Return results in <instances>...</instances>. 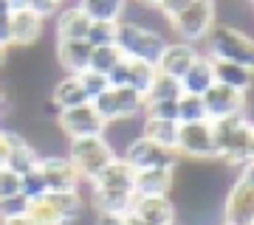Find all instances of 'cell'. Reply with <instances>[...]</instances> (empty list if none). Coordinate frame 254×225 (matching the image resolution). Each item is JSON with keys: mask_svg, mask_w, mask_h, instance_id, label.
<instances>
[{"mask_svg": "<svg viewBox=\"0 0 254 225\" xmlns=\"http://www.w3.org/2000/svg\"><path fill=\"white\" fill-rule=\"evenodd\" d=\"M153 79H155V68H153V65L130 59V76H127V88L136 90L138 96H147V90H150Z\"/></svg>", "mask_w": 254, "mask_h": 225, "instance_id": "cell-31", "label": "cell"}, {"mask_svg": "<svg viewBox=\"0 0 254 225\" xmlns=\"http://www.w3.org/2000/svg\"><path fill=\"white\" fill-rule=\"evenodd\" d=\"M198 48L190 43H170L167 48H164L161 59H158V65H155V71L158 73H167V76H175V79H181L184 73L192 68V62L198 59Z\"/></svg>", "mask_w": 254, "mask_h": 225, "instance_id": "cell-15", "label": "cell"}, {"mask_svg": "<svg viewBox=\"0 0 254 225\" xmlns=\"http://www.w3.org/2000/svg\"><path fill=\"white\" fill-rule=\"evenodd\" d=\"M93 20L79 6H65L57 14V40H85Z\"/></svg>", "mask_w": 254, "mask_h": 225, "instance_id": "cell-20", "label": "cell"}, {"mask_svg": "<svg viewBox=\"0 0 254 225\" xmlns=\"http://www.w3.org/2000/svg\"><path fill=\"white\" fill-rule=\"evenodd\" d=\"M65 158L71 161L82 183H93V178L116 158V149L110 146L105 135H88V138H73L68 141Z\"/></svg>", "mask_w": 254, "mask_h": 225, "instance_id": "cell-4", "label": "cell"}, {"mask_svg": "<svg viewBox=\"0 0 254 225\" xmlns=\"http://www.w3.org/2000/svg\"><path fill=\"white\" fill-rule=\"evenodd\" d=\"M190 6H192V0H158L155 11H158L164 20H175L184 9H190Z\"/></svg>", "mask_w": 254, "mask_h": 225, "instance_id": "cell-37", "label": "cell"}, {"mask_svg": "<svg viewBox=\"0 0 254 225\" xmlns=\"http://www.w3.org/2000/svg\"><path fill=\"white\" fill-rule=\"evenodd\" d=\"M133 200L136 194H125V191H108L91 186L88 191V206L93 208V214H108V217H127L133 211Z\"/></svg>", "mask_w": 254, "mask_h": 225, "instance_id": "cell-17", "label": "cell"}, {"mask_svg": "<svg viewBox=\"0 0 254 225\" xmlns=\"http://www.w3.org/2000/svg\"><path fill=\"white\" fill-rule=\"evenodd\" d=\"M11 110H14V96H11V90L6 82H0V118L11 116Z\"/></svg>", "mask_w": 254, "mask_h": 225, "instance_id": "cell-41", "label": "cell"}, {"mask_svg": "<svg viewBox=\"0 0 254 225\" xmlns=\"http://www.w3.org/2000/svg\"><path fill=\"white\" fill-rule=\"evenodd\" d=\"M178 43L198 45L218 26V0H192L190 9H184L175 20H170Z\"/></svg>", "mask_w": 254, "mask_h": 225, "instance_id": "cell-5", "label": "cell"}, {"mask_svg": "<svg viewBox=\"0 0 254 225\" xmlns=\"http://www.w3.org/2000/svg\"><path fill=\"white\" fill-rule=\"evenodd\" d=\"M175 191V172L170 169H141L136 172V197H173Z\"/></svg>", "mask_w": 254, "mask_h": 225, "instance_id": "cell-16", "label": "cell"}, {"mask_svg": "<svg viewBox=\"0 0 254 225\" xmlns=\"http://www.w3.org/2000/svg\"><path fill=\"white\" fill-rule=\"evenodd\" d=\"M175 104H178V124H195V121H206V107H203V99H200V96L181 93V99L175 101Z\"/></svg>", "mask_w": 254, "mask_h": 225, "instance_id": "cell-30", "label": "cell"}, {"mask_svg": "<svg viewBox=\"0 0 254 225\" xmlns=\"http://www.w3.org/2000/svg\"><path fill=\"white\" fill-rule=\"evenodd\" d=\"M119 59H122V51L116 48V43H110V45H93V48H91V59H88V71L108 76V73L119 65Z\"/></svg>", "mask_w": 254, "mask_h": 225, "instance_id": "cell-29", "label": "cell"}, {"mask_svg": "<svg viewBox=\"0 0 254 225\" xmlns=\"http://www.w3.org/2000/svg\"><path fill=\"white\" fill-rule=\"evenodd\" d=\"M127 76H130V59H125V56H122V59H119V65L108 73V76H105V79H108L110 88H127Z\"/></svg>", "mask_w": 254, "mask_h": 225, "instance_id": "cell-40", "label": "cell"}, {"mask_svg": "<svg viewBox=\"0 0 254 225\" xmlns=\"http://www.w3.org/2000/svg\"><path fill=\"white\" fill-rule=\"evenodd\" d=\"M51 104L57 107V113L60 110L79 107V104H88V96H85V88H82L79 76H68L65 73L63 79L51 88Z\"/></svg>", "mask_w": 254, "mask_h": 225, "instance_id": "cell-22", "label": "cell"}, {"mask_svg": "<svg viewBox=\"0 0 254 225\" xmlns=\"http://www.w3.org/2000/svg\"><path fill=\"white\" fill-rule=\"evenodd\" d=\"M130 214H136L147 225H175L178 223V206H175L173 197H136Z\"/></svg>", "mask_w": 254, "mask_h": 225, "instance_id": "cell-12", "label": "cell"}, {"mask_svg": "<svg viewBox=\"0 0 254 225\" xmlns=\"http://www.w3.org/2000/svg\"><path fill=\"white\" fill-rule=\"evenodd\" d=\"M40 163V149H37L26 135L9 130V158H6V169H11L14 175H26V172L37 169Z\"/></svg>", "mask_w": 254, "mask_h": 225, "instance_id": "cell-18", "label": "cell"}, {"mask_svg": "<svg viewBox=\"0 0 254 225\" xmlns=\"http://www.w3.org/2000/svg\"><path fill=\"white\" fill-rule=\"evenodd\" d=\"M6 65H9V48L0 45V71H6Z\"/></svg>", "mask_w": 254, "mask_h": 225, "instance_id": "cell-47", "label": "cell"}, {"mask_svg": "<svg viewBox=\"0 0 254 225\" xmlns=\"http://www.w3.org/2000/svg\"><path fill=\"white\" fill-rule=\"evenodd\" d=\"M76 6L93 23H119L127 14V0H79Z\"/></svg>", "mask_w": 254, "mask_h": 225, "instance_id": "cell-24", "label": "cell"}, {"mask_svg": "<svg viewBox=\"0 0 254 225\" xmlns=\"http://www.w3.org/2000/svg\"><path fill=\"white\" fill-rule=\"evenodd\" d=\"M215 85V73H212V59L206 54H200L192 68L181 76V88L184 93H192V96H203L209 88Z\"/></svg>", "mask_w": 254, "mask_h": 225, "instance_id": "cell-23", "label": "cell"}, {"mask_svg": "<svg viewBox=\"0 0 254 225\" xmlns=\"http://www.w3.org/2000/svg\"><path fill=\"white\" fill-rule=\"evenodd\" d=\"M175 152L190 161L206 163L215 161V135H212V124L209 121H195V124H178V144Z\"/></svg>", "mask_w": 254, "mask_h": 225, "instance_id": "cell-7", "label": "cell"}, {"mask_svg": "<svg viewBox=\"0 0 254 225\" xmlns=\"http://www.w3.org/2000/svg\"><path fill=\"white\" fill-rule=\"evenodd\" d=\"M125 225H147V223H144V220H138L136 214H127L125 217Z\"/></svg>", "mask_w": 254, "mask_h": 225, "instance_id": "cell-48", "label": "cell"}, {"mask_svg": "<svg viewBox=\"0 0 254 225\" xmlns=\"http://www.w3.org/2000/svg\"><path fill=\"white\" fill-rule=\"evenodd\" d=\"M88 186H96V189H108V191H125V194H133V186H136V169L125 161V158H113V161L105 166V169L93 178V183Z\"/></svg>", "mask_w": 254, "mask_h": 225, "instance_id": "cell-13", "label": "cell"}, {"mask_svg": "<svg viewBox=\"0 0 254 225\" xmlns=\"http://www.w3.org/2000/svg\"><path fill=\"white\" fill-rule=\"evenodd\" d=\"M20 194H26L31 203H34V200H40L43 194H48L46 180H43L40 169H31V172H26V175H20Z\"/></svg>", "mask_w": 254, "mask_h": 225, "instance_id": "cell-32", "label": "cell"}, {"mask_svg": "<svg viewBox=\"0 0 254 225\" xmlns=\"http://www.w3.org/2000/svg\"><path fill=\"white\" fill-rule=\"evenodd\" d=\"M113 90V101H116L119 121H130V118H144V96H138L130 88H110Z\"/></svg>", "mask_w": 254, "mask_h": 225, "instance_id": "cell-26", "label": "cell"}, {"mask_svg": "<svg viewBox=\"0 0 254 225\" xmlns=\"http://www.w3.org/2000/svg\"><path fill=\"white\" fill-rule=\"evenodd\" d=\"M240 178H246L249 183H254V161H249L243 169H240Z\"/></svg>", "mask_w": 254, "mask_h": 225, "instance_id": "cell-45", "label": "cell"}, {"mask_svg": "<svg viewBox=\"0 0 254 225\" xmlns=\"http://www.w3.org/2000/svg\"><path fill=\"white\" fill-rule=\"evenodd\" d=\"M11 14H3L0 17V45L3 48H11V23H9Z\"/></svg>", "mask_w": 254, "mask_h": 225, "instance_id": "cell-42", "label": "cell"}, {"mask_svg": "<svg viewBox=\"0 0 254 225\" xmlns=\"http://www.w3.org/2000/svg\"><path fill=\"white\" fill-rule=\"evenodd\" d=\"M122 158H125L136 172H141V169H170V172H175L181 166V155L175 152V149H164V146L147 141L144 135L133 138V141L125 146Z\"/></svg>", "mask_w": 254, "mask_h": 225, "instance_id": "cell-6", "label": "cell"}, {"mask_svg": "<svg viewBox=\"0 0 254 225\" xmlns=\"http://www.w3.org/2000/svg\"><path fill=\"white\" fill-rule=\"evenodd\" d=\"M28 208H31V200L26 194H11V197L0 200V220H11V217H28Z\"/></svg>", "mask_w": 254, "mask_h": 225, "instance_id": "cell-33", "label": "cell"}, {"mask_svg": "<svg viewBox=\"0 0 254 225\" xmlns=\"http://www.w3.org/2000/svg\"><path fill=\"white\" fill-rule=\"evenodd\" d=\"M20 191V175H14L11 169L0 166V200L3 197H11Z\"/></svg>", "mask_w": 254, "mask_h": 225, "instance_id": "cell-38", "label": "cell"}, {"mask_svg": "<svg viewBox=\"0 0 254 225\" xmlns=\"http://www.w3.org/2000/svg\"><path fill=\"white\" fill-rule=\"evenodd\" d=\"M3 14H11V3L9 0H0V17H3Z\"/></svg>", "mask_w": 254, "mask_h": 225, "instance_id": "cell-49", "label": "cell"}, {"mask_svg": "<svg viewBox=\"0 0 254 225\" xmlns=\"http://www.w3.org/2000/svg\"><path fill=\"white\" fill-rule=\"evenodd\" d=\"M88 59H91L88 40H57V62L68 76H79L82 71H88Z\"/></svg>", "mask_w": 254, "mask_h": 225, "instance_id": "cell-19", "label": "cell"}, {"mask_svg": "<svg viewBox=\"0 0 254 225\" xmlns=\"http://www.w3.org/2000/svg\"><path fill=\"white\" fill-rule=\"evenodd\" d=\"M212 73H215V82L218 85H226V88L240 90V93H249L254 88V71H249L243 65L212 59Z\"/></svg>", "mask_w": 254, "mask_h": 225, "instance_id": "cell-21", "label": "cell"}, {"mask_svg": "<svg viewBox=\"0 0 254 225\" xmlns=\"http://www.w3.org/2000/svg\"><path fill=\"white\" fill-rule=\"evenodd\" d=\"M79 82H82V88H85V96H88V101H93L99 93H105V90L110 88L108 79H105L102 73H93V71H82V73H79Z\"/></svg>", "mask_w": 254, "mask_h": 225, "instance_id": "cell-36", "label": "cell"}, {"mask_svg": "<svg viewBox=\"0 0 254 225\" xmlns=\"http://www.w3.org/2000/svg\"><path fill=\"white\" fill-rule=\"evenodd\" d=\"M206 43V56L209 59H220V62H235L254 71V37L246 34L243 28L235 26H215L209 31Z\"/></svg>", "mask_w": 254, "mask_h": 225, "instance_id": "cell-3", "label": "cell"}, {"mask_svg": "<svg viewBox=\"0 0 254 225\" xmlns=\"http://www.w3.org/2000/svg\"><path fill=\"white\" fill-rule=\"evenodd\" d=\"M116 48L122 51L125 59H136V62H147V65H158L164 48L173 43L167 40L164 31L150 26H136V23H127V20H119L116 23Z\"/></svg>", "mask_w": 254, "mask_h": 225, "instance_id": "cell-2", "label": "cell"}, {"mask_svg": "<svg viewBox=\"0 0 254 225\" xmlns=\"http://www.w3.org/2000/svg\"><path fill=\"white\" fill-rule=\"evenodd\" d=\"M60 6H63V0H28V11H34L43 20L60 14Z\"/></svg>", "mask_w": 254, "mask_h": 225, "instance_id": "cell-39", "label": "cell"}, {"mask_svg": "<svg viewBox=\"0 0 254 225\" xmlns=\"http://www.w3.org/2000/svg\"><path fill=\"white\" fill-rule=\"evenodd\" d=\"M93 225H125V217H108V214H96Z\"/></svg>", "mask_w": 254, "mask_h": 225, "instance_id": "cell-43", "label": "cell"}, {"mask_svg": "<svg viewBox=\"0 0 254 225\" xmlns=\"http://www.w3.org/2000/svg\"><path fill=\"white\" fill-rule=\"evenodd\" d=\"M249 161H254V121L249 124Z\"/></svg>", "mask_w": 254, "mask_h": 225, "instance_id": "cell-46", "label": "cell"}, {"mask_svg": "<svg viewBox=\"0 0 254 225\" xmlns=\"http://www.w3.org/2000/svg\"><path fill=\"white\" fill-rule=\"evenodd\" d=\"M9 23H11V45L20 48V51L34 48L40 43V37H43V26H46V20L37 17L34 11H28V9L11 11Z\"/></svg>", "mask_w": 254, "mask_h": 225, "instance_id": "cell-14", "label": "cell"}, {"mask_svg": "<svg viewBox=\"0 0 254 225\" xmlns=\"http://www.w3.org/2000/svg\"><path fill=\"white\" fill-rule=\"evenodd\" d=\"M147 118H161V121H178V104L175 101H144Z\"/></svg>", "mask_w": 254, "mask_h": 225, "instance_id": "cell-35", "label": "cell"}, {"mask_svg": "<svg viewBox=\"0 0 254 225\" xmlns=\"http://www.w3.org/2000/svg\"><path fill=\"white\" fill-rule=\"evenodd\" d=\"M28 220H31L34 225H71L63 217V211L54 206L51 194H43L40 200L31 203V208H28Z\"/></svg>", "mask_w": 254, "mask_h": 225, "instance_id": "cell-28", "label": "cell"}, {"mask_svg": "<svg viewBox=\"0 0 254 225\" xmlns=\"http://www.w3.org/2000/svg\"><path fill=\"white\" fill-rule=\"evenodd\" d=\"M88 45H110L113 40H116V23H91V28H88Z\"/></svg>", "mask_w": 254, "mask_h": 225, "instance_id": "cell-34", "label": "cell"}, {"mask_svg": "<svg viewBox=\"0 0 254 225\" xmlns=\"http://www.w3.org/2000/svg\"><path fill=\"white\" fill-rule=\"evenodd\" d=\"M243 3H249V6H254V0H243Z\"/></svg>", "mask_w": 254, "mask_h": 225, "instance_id": "cell-50", "label": "cell"}, {"mask_svg": "<svg viewBox=\"0 0 254 225\" xmlns=\"http://www.w3.org/2000/svg\"><path fill=\"white\" fill-rule=\"evenodd\" d=\"M200 99H203V107H206V121L237 116V113H246V107H249V93L232 90V88H226V85H218V82H215Z\"/></svg>", "mask_w": 254, "mask_h": 225, "instance_id": "cell-10", "label": "cell"}, {"mask_svg": "<svg viewBox=\"0 0 254 225\" xmlns=\"http://www.w3.org/2000/svg\"><path fill=\"white\" fill-rule=\"evenodd\" d=\"M181 93H184L181 79L155 71V79H153V85H150V90H147L144 101H178Z\"/></svg>", "mask_w": 254, "mask_h": 225, "instance_id": "cell-27", "label": "cell"}, {"mask_svg": "<svg viewBox=\"0 0 254 225\" xmlns=\"http://www.w3.org/2000/svg\"><path fill=\"white\" fill-rule=\"evenodd\" d=\"M37 169L46 180L48 191H79L82 180L76 175V169L71 166V161L65 155H40Z\"/></svg>", "mask_w": 254, "mask_h": 225, "instance_id": "cell-11", "label": "cell"}, {"mask_svg": "<svg viewBox=\"0 0 254 225\" xmlns=\"http://www.w3.org/2000/svg\"><path fill=\"white\" fill-rule=\"evenodd\" d=\"M212 124V135H215V161H220L223 166L232 169H243L249 163V124L252 118L246 113L237 116H226L218 121H209Z\"/></svg>", "mask_w": 254, "mask_h": 225, "instance_id": "cell-1", "label": "cell"}, {"mask_svg": "<svg viewBox=\"0 0 254 225\" xmlns=\"http://www.w3.org/2000/svg\"><path fill=\"white\" fill-rule=\"evenodd\" d=\"M57 127L60 133L73 141V138H88V135H105L108 124L96 116L93 104H79V107H71V110H60L57 113Z\"/></svg>", "mask_w": 254, "mask_h": 225, "instance_id": "cell-9", "label": "cell"}, {"mask_svg": "<svg viewBox=\"0 0 254 225\" xmlns=\"http://www.w3.org/2000/svg\"><path fill=\"white\" fill-rule=\"evenodd\" d=\"M223 225H254V183L237 175L220 203Z\"/></svg>", "mask_w": 254, "mask_h": 225, "instance_id": "cell-8", "label": "cell"}, {"mask_svg": "<svg viewBox=\"0 0 254 225\" xmlns=\"http://www.w3.org/2000/svg\"><path fill=\"white\" fill-rule=\"evenodd\" d=\"M0 225H34L28 217H11V220H0Z\"/></svg>", "mask_w": 254, "mask_h": 225, "instance_id": "cell-44", "label": "cell"}, {"mask_svg": "<svg viewBox=\"0 0 254 225\" xmlns=\"http://www.w3.org/2000/svg\"><path fill=\"white\" fill-rule=\"evenodd\" d=\"M220 225H223V223H220Z\"/></svg>", "mask_w": 254, "mask_h": 225, "instance_id": "cell-51", "label": "cell"}, {"mask_svg": "<svg viewBox=\"0 0 254 225\" xmlns=\"http://www.w3.org/2000/svg\"><path fill=\"white\" fill-rule=\"evenodd\" d=\"M141 135L147 141L164 146V149H175L178 144V121H161V118H141Z\"/></svg>", "mask_w": 254, "mask_h": 225, "instance_id": "cell-25", "label": "cell"}]
</instances>
